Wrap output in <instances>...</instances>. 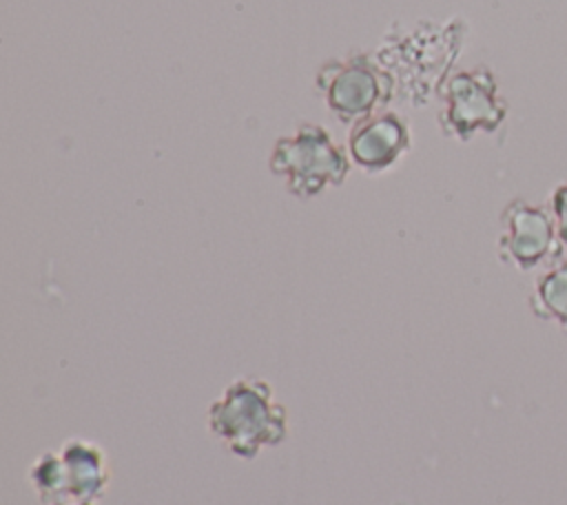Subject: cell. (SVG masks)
<instances>
[{"label":"cell","mask_w":567,"mask_h":505,"mask_svg":"<svg viewBox=\"0 0 567 505\" xmlns=\"http://www.w3.org/2000/svg\"><path fill=\"white\" fill-rule=\"evenodd\" d=\"M208 432L235 456L255 458L266 447L288 439L290 419L272 385L264 379L241 377L230 381L208 405Z\"/></svg>","instance_id":"6da1fadb"},{"label":"cell","mask_w":567,"mask_h":505,"mask_svg":"<svg viewBox=\"0 0 567 505\" xmlns=\"http://www.w3.org/2000/svg\"><path fill=\"white\" fill-rule=\"evenodd\" d=\"M268 168L284 182L288 193L310 199L346 182L350 157L323 126L301 122L290 135L275 142Z\"/></svg>","instance_id":"7a4b0ae2"},{"label":"cell","mask_w":567,"mask_h":505,"mask_svg":"<svg viewBox=\"0 0 567 505\" xmlns=\"http://www.w3.org/2000/svg\"><path fill=\"white\" fill-rule=\"evenodd\" d=\"M29 483L42 505L64 501L97 503L111 485V463L102 445L73 436L31 463Z\"/></svg>","instance_id":"3957f363"},{"label":"cell","mask_w":567,"mask_h":505,"mask_svg":"<svg viewBox=\"0 0 567 505\" xmlns=\"http://www.w3.org/2000/svg\"><path fill=\"white\" fill-rule=\"evenodd\" d=\"M317 89L330 113L354 124L383 109L394 91V78L368 53H350L326 62L317 73Z\"/></svg>","instance_id":"277c9868"},{"label":"cell","mask_w":567,"mask_h":505,"mask_svg":"<svg viewBox=\"0 0 567 505\" xmlns=\"http://www.w3.org/2000/svg\"><path fill=\"white\" fill-rule=\"evenodd\" d=\"M439 124L447 137L467 142L476 133H496L507 117V100L487 66L450 75L441 89Z\"/></svg>","instance_id":"5b68a950"},{"label":"cell","mask_w":567,"mask_h":505,"mask_svg":"<svg viewBox=\"0 0 567 505\" xmlns=\"http://www.w3.org/2000/svg\"><path fill=\"white\" fill-rule=\"evenodd\" d=\"M498 257L516 270H534L558 259L563 241L549 206L512 199L501 213Z\"/></svg>","instance_id":"8992f818"},{"label":"cell","mask_w":567,"mask_h":505,"mask_svg":"<svg viewBox=\"0 0 567 505\" xmlns=\"http://www.w3.org/2000/svg\"><path fill=\"white\" fill-rule=\"evenodd\" d=\"M412 146L410 124L394 111H377L348 131V157L365 173L379 175L401 162Z\"/></svg>","instance_id":"52a82bcc"},{"label":"cell","mask_w":567,"mask_h":505,"mask_svg":"<svg viewBox=\"0 0 567 505\" xmlns=\"http://www.w3.org/2000/svg\"><path fill=\"white\" fill-rule=\"evenodd\" d=\"M532 312L547 323L558 326L567 332V259L547 264L540 277L534 281L529 295Z\"/></svg>","instance_id":"ba28073f"},{"label":"cell","mask_w":567,"mask_h":505,"mask_svg":"<svg viewBox=\"0 0 567 505\" xmlns=\"http://www.w3.org/2000/svg\"><path fill=\"white\" fill-rule=\"evenodd\" d=\"M549 210L554 215L556 228H558V237L563 241V246H567V179H563L549 195Z\"/></svg>","instance_id":"9c48e42d"},{"label":"cell","mask_w":567,"mask_h":505,"mask_svg":"<svg viewBox=\"0 0 567 505\" xmlns=\"http://www.w3.org/2000/svg\"><path fill=\"white\" fill-rule=\"evenodd\" d=\"M53 505H97L91 501H64V503H53Z\"/></svg>","instance_id":"30bf717a"}]
</instances>
